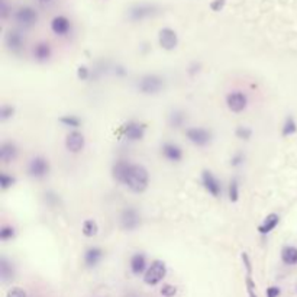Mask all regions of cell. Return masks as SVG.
Here are the masks:
<instances>
[{
  "instance_id": "cell-1",
  "label": "cell",
  "mask_w": 297,
  "mask_h": 297,
  "mask_svg": "<svg viewBox=\"0 0 297 297\" xmlns=\"http://www.w3.org/2000/svg\"><path fill=\"white\" fill-rule=\"evenodd\" d=\"M149 183L148 170L144 165L132 164L125 180V186H128L135 193H142L147 190Z\"/></svg>"
},
{
  "instance_id": "cell-2",
  "label": "cell",
  "mask_w": 297,
  "mask_h": 297,
  "mask_svg": "<svg viewBox=\"0 0 297 297\" xmlns=\"http://www.w3.org/2000/svg\"><path fill=\"white\" fill-rule=\"evenodd\" d=\"M165 82L161 76L157 74H147L144 77H141V80L138 82V90L142 95H157L160 92H163Z\"/></svg>"
},
{
  "instance_id": "cell-3",
  "label": "cell",
  "mask_w": 297,
  "mask_h": 297,
  "mask_svg": "<svg viewBox=\"0 0 297 297\" xmlns=\"http://www.w3.org/2000/svg\"><path fill=\"white\" fill-rule=\"evenodd\" d=\"M167 274V265L164 261L161 260H155L152 264L149 265L145 276H144V281L148 286H157L158 283H161L163 279Z\"/></svg>"
},
{
  "instance_id": "cell-4",
  "label": "cell",
  "mask_w": 297,
  "mask_h": 297,
  "mask_svg": "<svg viewBox=\"0 0 297 297\" xmlns=\"http://www.w3.org/2000/svg\"><path fill=\"white\" fill-rule=\"evenodd\" d=\"M50 173V163L45 157H33L28 164V174L33 179H44Z\"/></svg>"
},
{
  "instance_id": "cell-5",
  "label": "cell",
  "mask_w": 297,
  "mask_h": 297,
  "mask_svg": "<svg viewBox=\"0 0 297 297\" xmlns=\"http://www.w3.org/2000/svg\"><path fill=\"white\" fill-rule=\"evenodd\" d=\"M186 136L196 147H206L212 141V132L204 128H189L186 129Z\"/></svg>"
},
{
  "instance_id": "cell-6",
  "label": "cell",
  "mask_w": 297,
  "mask_h": 297,
  "mask_svg": "<svg viewBox=\"0 0 297 297\" xmlns=\"http://www.w3.org/2000/svg\"><path fill=\"white\" fill-rule=\"evenodd\" d=\"M226 104L228 109L233 113H241L247 109L248 98L242 92H232L226 96Z\"/></svg>"
},
{
  "instance_id": "cell-7",
  "label": "cell",
  "mask_w": 297,
  "mask_h": 297,
  "mask_svg": "<svg viewBox=\"0 0 297 297\" xmlns=\"http://www.w3.org/2000/svg\"><path fill=\"white\" fill-rule=\"evenodd\" d=\"M201 184H203V187L206 189V192L210 196H213V198H219L220 196L222 186H220V182L213 176L212 171L203 170V173H201Z\"/></svg>"
},
{
  "instance_id": "cell-8",
  "label": "cell",
  "mask_w": 297,
  "mask_h": 297,
  "mask_svg": "<svg viewBox=\"0 0 297 297\" xmlns=\"http://www.w3.org/2000/svg\"><path fill=\"white\" fill-rule=\"evenodd\" d=\"M141 223V217L133 207H126L120 215V226L122 229L131 232L135 231Z\"/></svg>"
},
{
  "instance_id": "cell-9",
  "label": "cell",
  "mask_w": 297,
  "mask_h": 297,
  "mask_svg": "<svg viewBox=\"0 0 297 297\" xmlns=\"http://www.w3.org/2000/svg\"><path fill=\"white\" fill-rule=\"evenodd\" d=\"M158 42H160V47L165 51H173L177 44H179V36L174 29L171 28H163L160 32H158Z\"/></svg>"
},
{
  "instance_id": "cell-10",
  "label": "cell",
  "mask_w": 297,
  "mask_h": 297,
  "mask_svg": "<svg viewBox=\"0 0 297 297\" xmlns=\"http://www.w3.org/2000/svg\"><path fill=\"white\" fill-rule=\"evenodd\" d=\"M122 132L129 141H141L145 135V125L136 120H131L122 128Z\"/></svg>"
},
{
  "instance_id": "cell-11",
  "label": "cell",
  "mask_w": 297,
  "mask_h": 297,
  "mask_svg": "<svg viewBox=\"0 0 297 297\" xmlns=\"http://www.w3.org/2000/svg\"><path fill=\"white\" fill-rule=\"evenodd\" d=\"M84 144H86V139H84V135L82 132H77V131H73L67 135L66 138V148L67 151L73 152V154H77L84 148Z\"/></svg>"
},
{
  "instance_id": "cell-12",
  "label": "cell",
  "mask_w": 297,
  "mask_h": 297,
  "mask_svg": "<svg viewBox=\"0 0 297 297\" xmlns=\"http://www.w3.org/2000/svg\"><path fill=\"white\" fill-rule=\"evenodd\" d=\"M15 19L19 25L22 26H32L38 20V13L32 7H20L15 13Z\"/></svg>"
},
{
  "instance_id": "cell-13",
  "label": "cell",
  "mask_w": 297,
  "mask_h": 297,
  "mask_svg": "<svg viewBox=\"0 0 297 297\" xmlns=\"http://www.w3.org/2000/svg\"><path fill=\"white\" fill-rule=\"evenodd\" d=\"M155 12H157V9H155L154 4L141 3V4L133 6L132 9L129 10V17H131L132 20H142V19H145V17L152 16Z\"/></svg>"
},
{
  "instance_id": "cell-14",
  "label": "cell",
  "mask_w": 297,
  "mask_h": 297,
  "mask_svg": "<svg viewBox=\"0 0 297 297\" xmlns=\"http://www.w3.org/2000/svg\"><path fill=\"white\" fill-rule=\"evenodd\" d=\"M161 152L164 155L165 160L171 161V163H179L182 161L183 158V149L182 147H179L177 144H173V142H165L161 148Z\"/></svg>"
},
{
  "instance_id": "cell-15",
  "label": "cell",
  "mask_w": 297,
  "mask_h": 297,
  "mask_svg": "<svg viewBox=\"0 0 297 297\" xmlns=\"http://www.w3.org/2000/svg\"><path fill=\"white\" fill-rule=\"evenodd\" d=\"M131 165L132 164L128 163L126 160H119L117 163L113 164V167H112V176H113V179H115L116 182L125 184V180L128 177V173L131 170Z\"/></svg>"
},
{
  "instance_id": "cell-16",
  "label": "cell",
  "mask_w": 297,
  "mask_h": 297,
  "mask_svg": "<svg viewBox=\"0 0 297 297\" xmlns=\"http://www.w3.org/2000/svg\"><path fill=\"white\" fill-rule=\"evenodd\" d=\"M51 29L58 36H64L71 29V22L66 16H55L51 20Z\"/></svg>"
},
{
  "instance_id": "cell-17",
  "label": "cell",
  "mask_w": 297,
  "mask_h": 297,
  "mask_svg": "<svg viewBox=\"0 0 297 297\" xmlns=\"http://www.w3.org/2000/svg\"><path fill=\"white\" fill-rule=\"evenodd\" d=\"M129 267H131V271H132L133 276H141L142 273H147L148 268H147V258H145V255L141 254V252L132 255Z\"/></svg>"
},
{
  "instance_id": "cell-18",
  "label": "cell",
  "mask_w": 297,
  "mask_h": 297,
  "mask_svg": "<svg viewBox=\"0 0 297 297\" xmlns=\"http://www.w3.org/2000/svg\"><path fill=\"white\" fill-rule=\"evenodd\" d=\"M101 258H103V251L98 247L89 248L84 252V264L89 268H95L101 261Z\"/></svg>"
},
{
  "instance_id": "cell-19",
  "label": "cell",
  "mask_w": 297,
  "mask_h": 297,
  "mask_svg": "<svg viewBox=\"0 0 297 297\" xmlns=\"http://www.w3.org/2000/svg\"><path fill=\"white\" fill-rule=\"evenodd\" d=\"M17 157V148L13 142H4L0 147V160L6 164L15 161Z\"/></svg>"
},
{
  "instance_id": "cell-20",
  "label": "cell",
  "mask_w": 297,
  "mask_h": 297,
  "mask_svg": "<svg viewBox=\"0 0 297 297\" xmlns=\"http://www.w3.org/2000/svg\"><path fill=\"white\" fill-rule=\"evenodd\" d=\"M32 54L33 58H35L36 61L44 63V61H48V60H50L52 51H51V47L48 42H38V44L33 47Z\"/></svg>"
},
{
  "instance_id": "cell-21",
  "label": "cell",
  "mask_w": 297,
  "mask_h": 297,
  "mask_svg": "<svg viewBox=\"0 0 297 297\" xmlns=\"http://www.w3.org/2000/svg\"><path fill=\"white\" fill-rule=\"evenodd\" d=\"M6 45L7 48L13 52L19 51L23 47V36L22 33L17 32V31H9L6 35Z\"/></svg>"
},
{
  "instance_id": "cell-22",
  "label": "cell",
  "mask_w": 297,
  "mask_h": 297,
  "mask_svg": "<svg viewBox=\"0 0 297 297\" xmlns=\"http://www.w3.org/2000/svg\"><path fill=\"white\" fill-rule=\"evenodd\" d=\"M279 222H280V216L277 215V213H270L264 219V222L258 226V232L261 235H267V233H270V232L276 229V226L279 225Z\"/></svg>"
},
{
  "instance_id": "cell-23",
  "label": "cell",
  "mask_w": 297,
  "mask_h": 297,
  "mask_svg": "<svg viewBox=\"0 0 297 297\" xmlns=\"http://www.w3.org/2000/svg\"><path fill=\"white\" fill-rule=\"evenodd\" d=\"M281 260L287 265L297 264V248L296 247H286L281 251Z\"/></svg>"
},
{
  "instance_id": "cell-24",
  "label": "cell",
  "mask_w": 297,
  "mask_h": 297,
  "mask_svg": "<svg viewBox=\"0 0 297 297\" xmlns=\"http://www.w3.org/2000/svg\"><path fill=\"white\" fill-rule=\"evenodd\" d=\"M83 235L84 236H87V238H93V236H96L98 235V232H99V226H98V222L95 220V219H86L84 222H83Z\"/></svg>"
},
{
  "instance_id": "cell-25",
  "label": "cell",
  "mask_w": 297,
  "mask_h": 297,
  "mask_svg": "<svg viewBox=\"0 0 297 297\" xmlns=\"http://www.w3.org/2000/svg\"><path fill=\"white\" fill-rule=\"evenodd\" d=\"M184 122H186V113L182 112V110H174V112H171L170 116H168V123H170L171 128L179 129V128H182L183 125H184Z\"/></svg>"
},
{
  "instance_id": "cell-26",
  "label": "cell",
  "mask_w": 297,
  "mask_h": 297,
  "mask_svg": "<svg viewBox=\"0 0 297 297\" xmlns=\"http://www.w3.org/2000/svg\"><path fill=\"white\" fill-rule=\"evenodd\" d=\"M60 123H63L64 126H68V128L77 129L82 125V119L77 117L76 115H66L60 117Z\"/></svg>"
},
{
  "instance_id": "cell-27",
  "label": "cell",
  "mask_w": 297,
  "mask_h": 297,
  "mask_svg": "<svg viewBox=\"0 0 297 297\" xmlns=\"http://www.w3.org/2000/svg\"><path fill=\"white\" fill-rule=\"evenodd\" d=\"M297 131V125H296V120L292 117V116H289L286 120H284V125H283V136H290V135H293V133H296Z\"/></svg>"
},
{
  "instance_id": "cell-28",
  "label": "cell",
  "mask_w": 297,
  "mask_h": 297,
  "mask_svg": "<svg viewBox=\"0 0 297 297\" xmlns=\"http://www.w3.org/2000/svg\"><path fill=\"white\" fill-rule=\"evenodd\" d=\"M0 276H1V280L3 281H6L13 276V268H12V265L7 263L6 258L0 260Z\"/></svg>"
},
{
  "instance_id": "cell-29",
  "label": "cell",
  "mask_w": 297,
  "mask_h": 297,
  "mask_svg": "<svg viewBox=\"0 0 297 297\" xmlns=\"http://www.w3.org/2000/svg\"><path fill=\"white\" fill-rule=\"evenodd\" d=\"M15 235H16V231H15V228L10 226V225H4V226H1V229H0V239H1L3 242L13 239Z\"/></svg>"
},
{
  "instance_id": "cell-30",
  "label": "cell",
  "mask_w": 297,
  "mask_h": 297,
  "mask_svg": "<svg viewBox=\"0 0 297 297\" xmlns=\"http://www.w3.org/2000/svg\"><path fill=\"white\" fill-rule=\"evenodd\" d=\"M239 198V183L236 179L231 180V184H229V200L232 203L238 201Z\"/></svg>"
},
{
  "instance_id": "cell-31",
  "label": "cell",
  "mask_w": 297,
  "mask_h": 297,
  "mask_svg": "<svg viewBox=\"0 0 297 297\" xmlns=\"http://www.w3.org/2000/svg\"><path fill=\"white\" fill-rule=\"evenodd\" d=\"M236 138L239 139H244V141H249L251 136H252V129H249L248 126H238L236 131H235Z\"/></svg>"
},
{
  "instance_id": "cell-32",
  "label": "cell",
  "mask_w": 297,
  "mask_h": 297,
  "mask_svg": "<svg viewBox=\"0 0 297 297\" xmlns=\"http://www.w3.org/2000/svg\"><path fill=\"white\" fill-rule=\"evenodd\" d=\"M15 182H16L15 177L9 176V174H6V173H1V174H0V187H1L3 190L12 187V186L15 184Z\"/></svg>"
},
{
  "instance_id": "cell-33",
  "label": "cell",
  "mask_w": 297,
  "mask_h": 297,
  "mask_svg": "<svg viewBox=\"0 0 297 297\" xmlns=\"http://www.w3.org/2000/svg\"><path fill=\"white\" fill-rule=\"evenodd\" d=\"M13 113H15V109L12 106H9V104H3L0 107V119L1 120H7L9 117L13 116Z\"/></svg>"
},
{
  "instance_id": "cell-34",
  "label": "cell",
  "mask_w": 297,
  "mask_h": 297,
  "mask_svg": "<svg viewBox=\"0 0 297 297\" xmlns=\"http://www.w3.org/2000/svg\"><path fill=\"white\" fill-rule=\"evenodd\" d=\"M161 295L164 297H174L177 295V289L171 284H164L161 287Z\"/></svg>"
},
{
  "instance_id": "cell-35",
  "label": "cell",
  "mask_w": 297,
  "mask_h": 297,
  "mask_svg": "<svg viewBox=\"0 0 297 297\" xmlns=\"http://www.w3.org/2000/svg\"><path fill=\"white\" fill-rule=\"evenodd\" d=\"M244 161H245V155L242 152H235L231 158V165L232 167H239V165L244 164Z\"/></svg>"
},
{
  "instance_id": "cell-36",
  "label": "cell",
  "mask_w": 297,
  "mask_h": 297,
  "mask_svg": "<svg viewBox=\"0 0 297 297\" xmlns=\"http://www.w3.org/2000/svg\"><path fill=\"white\" fill-rule=\"evenodd\" d=\"M6 297H28V295H26V292H25L23 289H20V287H13V289H10V290L7 292Z\"/></svg>"
},
{
  "instance_id": "cell-37",
  "label": "cell",
  "mask_w": 297,
  "mask_h": 297,
  "mask_svg": "<svg viewBox=\"0 0 297 297\" xmlns=\"http://www.w3.org/2000/svg\"><path fill=\"white\" fill-rule=\"evenodd\" d=\"M89 76H90V71H89V68L86 66H80L77 68V77L80 80H87Z\"/></svg>"
},
{
  "instance_id": "cell-38",
  "label": "cell",
  "mask_w": 297,
  "mask_h": 297,
  "mask_svg": "<svg viewBox=\"0 0 297 297\" xmlns=\"http://www.w3.org/2000/svg\"><path fill=\"white\" fill-rule=\"evenodd\" d=\"M225 4H226V0H213V1L210 3V9H212L213 12H220V10L225 7Z\"/></svg>"
},
{
  "instance_id": "cell-39",
  "label": "cell",
  "mask_w": 297,
  "mask_h": 297,
  "mask_svg": "<svg viewBox=\"0 0 297 297\" xmlns=\"http://www.w3.org/2000/svg\"><path fill=\"white\" fill-rule=\"evenodd\" d=\"M280 293V287H277V286H271V287L267 289V297H279Z\"/></svg>"
},
{
  "instance_id": "cell-40",
  "label": "cell",
  "mask_w": 297,
  "mask_h": 297,
  "mask_svg": "<svg viewBox=\"0 0 297 297\" xmlns=\"http://www.w3.org/2000/svg\"><path fill=\"white\" fill-rule=\"evenodd\" d=\"M242 261H244V265H245V268H247L248 276H251L252 268H251V261H249V258H248L247 252H242Z\"/></svg>"
},
{
  "instance_id": "cell-41",
  "label": "cell",
  "mask_w": 297,
  "mask_h": 297,
  "mask_svg": "<svg viewBox=\"0 0 297 297\" xmlns=\"http://www.w3.org/2000/svg\"><path fill=\"white\" fill-rule=\"evenodd\" d=\"M39 1H42V3H48V1H51V0H39Z\"/></svg>"
}]
</instances>
